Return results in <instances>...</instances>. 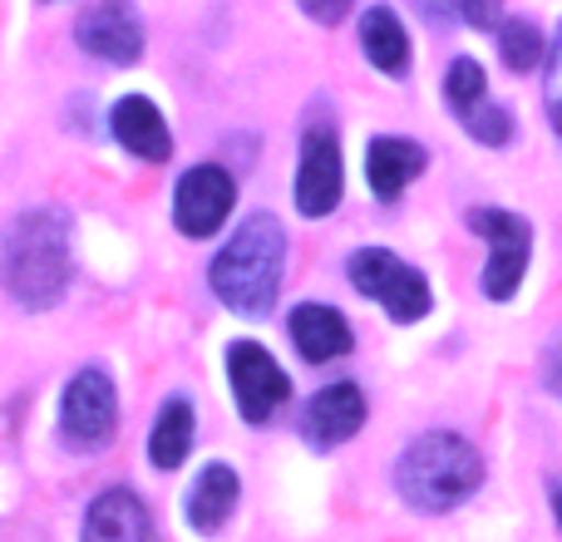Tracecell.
Wrapping results in <instances>:
<instances>
[{"mask_svg": "<svg viewBox=\"0 0 562 542\" xmlns=\"http://www.w3.org/2000/svg\"><path fill=\"white\" fill-rule=\"evenodd\" d=\"M340 188H346V173H340V144L330 124H311L301 134V168H296V207L306 217H330L340 203Z\"/></svg>", "mask_w": 562, "mask_h": 542, "instance_id": "9", "label": "cell"}, {"mask_svg": "<svg viewBox=\"0 0 562 542\" xmlns=\"http://www.w3.org/2000/svg\"><path fill=\"white\" fill-rule=\"evenodd\" d=\"M553 513H558V528H562V484L553 488Z\"/></svg>", "mask_w": 562, "mask_h": 542, "instance_id": "27", "label": "cell"}, {"mask_svg": "<svg viewBox=\"0 0 562 542\" xmlns=\"http://www.w3.org/2000/svg\"><path fill=\"white\" fill-rule=\"evenodd\" d=\"M360 425H366V395H360L356 385H326L321 395L306 399V409H301V439H306L311 449H336L346 444V439L360 434Z\"/></svg>", "mask_w": 562, "mask_h": 542, "instance_id": "11", "label": "cell"}, {"mask_svg": "<svg viewBox=\"0 0 562 542\" xmlns=\"http://www.w3.org/2000/svg\"><path fill=\"white\" fill-rule=\"evenodd\" d=\"M233 203H237L233 173H227V168H217V163H198V168H188V173L178 178L173 223H178V233H183V237L203 242V237H213L217 227L227 223Z\"/></svg>", "mask_w": 562, "mask_h": 542, "instance_id": "8", "label": "cell"}, {"mask_svg": "<svg viewBox=\"0 0 562 542\" xmlns=\"http://www.w3.org/2000/svg\"><path fill=\"white\" fill-rule=\"evenodd\" d=\"M419 5H425V15L439 20V25H445L449 15H459V0H419Z\"/></svg>", "mask_w": 562, "mask_h": 542, "instance_id": "26", "label": "cell"}, {"mask_svg": "<svg viewBox=\"0 0 562 542\" xmlns=\"http://www.w3.org/2000/svg\"><path fill=\"white\" fill-rule=\"evenodd\" d=\"M425 163H429V154L415 144V138H375L366 154L370 193H375L380 203H400V193L425 173Z\"/></svg>", "mask_w": 562, "mask_h": 542, "instance_id": "15", "label": "cell"}, {"mask_svg": "<svg viewBox=\"0 0 562 542\" xmlns=\"http://www.w3.org/2000/svg\"><path fill=\"white\" fill-rule=\"evenodd\" d=\"M237 474L227 464H207L203 474L193 478V488H188V523L198 528V533H217V528L233 518L237 508Z\"/></svg>", "mask_w": 562, "mask_h": 542, "instance_id": "17", "label": "cell"}, {"mask_svg": "<svg viewBox=\"0 0 562 542\" xmlns=\"http://www.w3.org/2000/svg\"><path fill=\"white\" fill-rule=\"evenodd\" d=\"M360 45H366L370 65H375L380 75H390V79L409 75V35L390 5H370L366 15H360Z\"/></svg>", "mask_w": 562, "mask_h": 542, "instance_id": "16", "label": "cell"}, {"mask_svg": "<svg viewBox=\"0 0 562 542\" xmlns=\"http://www.w3.org/2000/svg\"><path fill=\"white\" fill-rule=\"evenodd\" d=\"M469 227L484 233L488 247H494V257H488V267H484V291L494 301L518 296V286H524V276H528V252H533V227L518 213H504V207H474Z\"/></svg>", "mask_w": 562, "mask_h": 542, "instance_id": "6", "label": "cell"}, {"mask_svg": "<svg viewBox=\"0 0 562 542\" xmlns=\"http://www.w3.org/2000/svg\"><path fill=\"white\" fill-rule=\"evenodd\" d=\"M79 542H158V528H154V513H148L144 498H138L134 488L114 484L89 504L85 538Z\"/></svg>", "mask_w": 562, "mask_h": 542, "instance_id": "12", "label": "cell"}, {"mask_svg": "<svg viewBox=\"0 0 562 542\" xmlns=\"http://www.w3.org/2000/svg\"><path fill=\"white\" fill-rule=\"evenodd\" d=\"M484 94H488L484 65H479V59H454V65H449V75H445V99H449V109H454V114H464V109L479 104Z\"/></svg>", "mask_w": 562, "mask_h": 542, "instance_id": "21", "label": "cell"}, {"mask_svg": "<svg viewBox=\"0 0 562 542\" xmlns=\"http://www.w3.org/2000/svg\"><path fill=\"white\" fill-rule=\"evenodd\" d=\"M484 484V459L464 434H419L400 454L395 488L415 513H449Z\"/></svg>", "mask_w": 562, "mask_h": 542, "instance_id": "3", "label": "cell"}, {"mask_svg": "<svg viewBox=\"0 0 562 542\" xmlns=\"http://www.w3.org/2000/svg\"><path fill=\"white\" fill-rule=\"evenodd\" d=\"M75 39L94 59H109V65H134V59L144 55V20H138L134 0H94V5L79 15Z\"/></svg>", "mask_w": 562, "mask_h": 542, "instance_id": "10", "label": "cell"}, {"mask_svg": "<svg viewBox=\"0 0 562 542\" xmlns=\"http://www.w3.org/2000/svg\"><path fill=\"white\" fill-rule=\"evenodd\" d=\"M109 124H114L119 144H124L134 158H144V163H164V158L173 154V134H168L164 114L154 109V99L124 94L114 104V114H109Z\"/></svg>", "mask_w": 562, "mask_h": 542, "instance_id": "14", "label": "cell"}, {"mask_svg": "<svg viewBox=\"0 0 562 542\" xmlns=\"http://www.w3.org/2000/svg\"><path fill=\"white\" fill-rule=\"evenodd\" d=\"M114 425H119L114 380L99 365L79 370L65 385V405H59V434H65V444H75L79 454H99L114 439Z\"/></svg>", "mask_w": 562, "mask_h": 542, "instance_id": "5", "label": "cell"}, {"mask_svg": "<svg viewBox=\"0 0 562 542\" xmlns=\"http://www.w3.org/2000/svg\"><path fill=\"white\" fill-rule=\"evenodd\" d=\"M227 380H233L237 409H243L247 425H267L291 395V380L281 375V365L257 340H233L227 346Z\"/></svg>", "mask_w": 562, "mask_h": 542, "instance_id": "7", "label": "cell"}, {"mask_svg": "<svg viewBox=\"0 0 562 542\" xmlns=\"http://www.w3.org/2000/svg\"><path fill=\"white\" fill-rule=\"evenodd\" d=\"M296 5L306 10L316 25H336V20L350 15V5H356V0H296Z\"/></svg>", "mask_w": 562, "mask_h": 542, "instance_id": "24", "label": "cell"}, {"mask_svg": "<svg viewBox=\"0 0 562 542\" xmlns=\"http://www.w3.org/2000/svg\"><path fill=\"white\" fill-rule=\"evenodd\" d=\"M543 385H548V395L562 399V336H553L543 350Z\"/></svg>", "mask_w": 562, "mask_h": 542, "instance_id": "25", "label": "cell"}, {"mask_svg": "<svg viewBox=\"0 0 562 542\" xmlns=\"http://www.w3.org/2000/svg\"><path fill=\"white\" fill-rule=\"evenodd\" d=\"M281 271H286V233L272 213H252L233 233V242L213 257V281L217 301L237 316H267L277 306Z\"/></svg>", "mask_w": 562, "mask_h": 542, "instance_id": "2", "label": "cell"}, {"mask_svg": "<svg viewBox=\"0 0 562 542\" xmlns=\"http://www.w3.org/2000/svg\"><path fill=\"white\" fill-rule=\"evenodd\" d=\"M75 257H69V213L59 207H30L10 223L0 247V286L15 306L49 310L69 291Z\"/></svg>", "mask_w": 562, "mask_h": 542, "instance_id": "1", "label": "cell"}, {"mask_svg": "<svg viewBox=\"0 0 562 542\" xmlns=\"http://www.w3.org/2000/svg\"><path fill=\"white\" fill-rule=\"evenodd\" d=\"M543 104H548V124L562 134V30L553 39V55H548V79H543Z\"/></svg>", "mask_w": 562, "mask_h": 542, "instance_id": "22", "label": "cell"}, {"mask_svg": "<svg viewBox=\"0 0 562 542\" xmlns=\"http://www.w3.org/2000/svg\"><path fill=\"white\" fill-rule=\"evenodd\" d=\"M188 449H193V405L178 395L158 409L154 439H148V459H154V468H178L188 459Z\"/></svg>", "mask_w": 562, "mask_h": 542, "instance_id": "18", "label": "cell"}, {"mask_svg": "<svg viewBox=\"0 0 562 542\" xmlns=\"http://www.w3.org/2000/svg\"><path fill=\"white\" fill-rule=\"evenodd\" d=\"M498 55L514 75H528V69L543 65V35H538L533 20H504L498 25Z\"/></svg>", "mask_w": 562, "mask_h": 542, "instance_id": "19", "label": "cell"}, {"mask_svg": "<svg viewBox=\"0 0 562 542\" xmlns=\"http://www.w3.org/2000/svg\"><path fill=\"white\" fill-rule=\"evenodd\" d=\"M346 276H350V286H356L360 296L380 301V306H385V316L400 320V326L425 320L429 306H435L425 271L405 267L395 252H385V247H360V252H350Z\"/></svg>", "mask_w": 562, "mask_h": 542, "instance_id": "4", "label": "cell"}, {"mask_svg": "<svg viewBox=\"0 0 562 542\" xmlns=\"http://www.w3.org/2000/svg\"><path fill=\"white\" fill-rule=\"evenodd\" d=\"M459 15L474 30H498L504 25V5L498 0H459Z\"/></svg>", "mask_w": 562, "mask_h": 542, "instance_id": "23", "label": "cell"}, {"mask_svg": "<svg viewBox=\"0 0 562 542\" xmlns=\"http://www.w3.org/2000/svg\"><path fill=\"white\" fill-rule=\"evenodd\" d=\"M459 124L469 128V134L479 138V144H488V148H504L508 138H514V114H508L504 104H494V99H479V104H469L464 114H459Z\"/></svg>", "mask_w": 562, "mask_h": 542, "instance_id": "20", "label": "cell"}, {"mask_svg": "<svg viewBox=\"0 0 562 542\" xmlns=\"http://www.w3.org/2000/svg\"><path fill=\"white\" fill-rule=\"evenodd\" d=\"M286 330H291V346H296L301 360H311V365L340 360V355H350V346H356L350 320L340 316L336 306H321V301H306V306L291 310Z\"/></svg>", "mask_w": 562, "mask_h": 542, "instance_id": "13", "label": "cell"}]
</instances>
